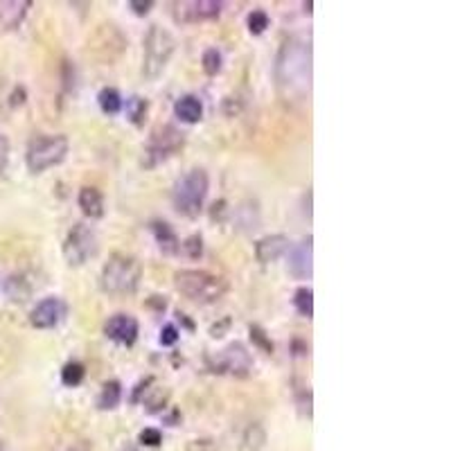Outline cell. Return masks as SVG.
<instances>
[{"label": "cell", "mask_w": 451, "mask_h": 451, "mask_svg": "<svg viewBox=\"0 0 451 451\" xmlns=\"http://www.w3.org/2000/svg\"><path fill=\"white\" fill-rule=\"evenodd\" d=\"M0 451H3V445H0Z\"/></svg>", "instance_id": "36"}, {"label": "cell", "mask_w": 451, "mask_h": 451, "mask_svg": "<svg viewBox=\"0 0 451 451\" xmlns=\"http://www.w3.org/2000/svg\"><path fill=\"white\" fill-rule=\"evenodd\" d=\"M289 273L298 280H309L314 273V237H305L300 244H296L294 249H289Z\"/></svg>", "instance_id": "10"}, {"label": "cell", "mask_w": 451, "mask_h": 451, "mask_svg": "<svg viewBox=\"0 0 451 451\" xmlns=\"http://www.w3.org/2000/svg\"><path fill=\"white\" fill-rule=\"evenodd\" d=\"M152 230L156 235V242L160 246V251H165V253H176L181 246H178V237H176V233L171 230V226L165 223V221H154L152 223Z\"/></svg>", "instance_id": "18"}, {"label": "cell", "mask_w": 451, "mask_h": 451, "mask_svg": "<svg viewBox=\"0 0 451 451\" xmlns=\"http://www.w3.org/2000/svg\"><path fill=\"white\" fill-rule=\"evenodd\" d=\"M181 246H183V251L188 253V257H192V260H197V257H201V253H203L201 235H192V237H188L185 244H181Z\"/></svg>", "instance_id": "27"}, {"label": "cell", "mask_w": 451, "mask_h": 451, "mask_svg": "<svg viewBox=\"0 0 451 451\" xmlns=\"http://www.w3.org/2000/svg\"><path fill=\"white\" fill-rule=\"evenodd\" d=\"M208 190H210L208 171L201 167H195V169L185 171V174L174 183V190H171V203H174L178 214L195 219L203 210Z\"/></svg>", "instance_id": "2"}, {"label": "cell", "mask_w": 451, "mask_h": 451, "mask_svg": "<svg viewBox=\"0 0 451 451\" xmlns=\"http://www.w3.org/2000/svg\"><path fill=\"white\" fill-rule=\"evenodd\" d=\"M138 440H140V445H145V447H158L163 443V436H160L158 429H143Z\"/></svg>", "instance_id": "29"}, {"label": "cell", "mask_w": 451, "mask_h": 451, "mask_svg": "<svg viewBox=\"0 0 451 451\" xmlns=\"http://www.w3.org/2000/svg\"><path fill=\"white\" fill-rule=\"evenodd\" d=\"M174 285L185 298L195 300L201 305H212L221 300L228 292V282L221 275L210 271H197V268H185L174 275Z\"/></svg>", "instance_id": "3"}, {"label": "cell", "mask_w": 451, "mask_h": 451, "mask_svg": "<svg viewBox=\"0 0 451 451\" xmlns=\"http://www.w3.org/2000/svg\"><path fill=\"white\" fill-rule=\"evenodd\" d=\"M61 316H63V303L59 298L50 296V298H43L41 303L32 309L30 323L37 329H52L59 325Z\"/></svg>", "instance_id": "12"}, {"label": "cell", "mask_w": 451, "mask_h": 451, "mask_svg": "<svg viewBox=\"0 0 451 451\" xmlns=\"http://www.w3.org/2000/svg\"><path fill=\"white\" fill-rule=\"evenodd\" d=\"M98 253V233L86 223H74L63 242V257L70 266H81Z\"/></svg>", "instance_id": "7"}, {"label": "cell", "mask_w": 451, "mask_h": 451, "mask_svg": "<svg viewBox=\"0 0 451 451\" xmlns=\"http://www.w3.org/2000/svg\"><path fill=\"white\" fill-rule=\"evenodd\" d=\"M176 50V39L160 25H152L145 37V55H143V74L147 79H158L160 72Z\"/></svg>", "instance_id": "5"}, {"label": "cell", "mask_w": 451, "mask_h": 451, "mask_svg": "<svg viewBox=\"0 0 451 451\" xmlns=\"http://www.w3.org/2000/svg\"><path fill=\"white\" fill-rule=\"evenodd\" d=\"M104 334L122 346H133L138 339V320L131 314H115L106 320Z\"/></svg>", "instance_id": "11"}, {"label": "cell", "mask_w": 451, "mask_h": 451, "mask_svg": "<svg viewBox=\"0 0 451 451\" xmlns=\"http://www.w3.org/2000/svg\"><path fill=\"white\" fill-rule=\"evenodd\" d=\"M129 7H131L138 16H147L149 9L154 7V3H149V0H145V3H143V0H133V3H129Z\"/></svg>", "instance_id": "33"}, {"label": "cell", "mask_w": 451, "mask_h": 451, "mask_svg": "<svg viewBox=\"0 0 451 451\" xmlns=\"http://www.w3.org/2000/svg\"><path fill=\"white\" fill-rule=\"evenodd\" d=\"M84 374H86V370H84L81 363L79 361H70L61 370V381H63V386H70V388H74V386H79L84 381Z\"/></svg>", "instance_id": "23"}, {"label": "cell", "mask_w": 451, "mask_h": 451, "mask_svg": "<svg viewBox=\"0 0 451 451\" xmlns=\"http://www.w3.org/2000/svg\"><path fill=\"white\" fill-rule=\"evenodd\" d=\"M178 329H176V325H165L163 327V332H160V346H165V348H169V346H174V343L178 341Z\"/></svg>", "instance_id": "30"}, {"label": "cell", "mask_w": 451, "mask_h": 451, "mask_svg": "<svg viewBox=\"0 0 451 451\" xmlns=\"http://www.w3.org/2000/svg\"><path fill=\"white\" fill-rule=\"evenodd\" d=\"M79 208L86 217L91 219H100L104 214V199H102V192L98 188H91V185H84L79 190Z\"/></svg>", "instance_id": "17"}, {"label": "cell", "mask_w": 451, "mask_h": 451, "mask_svg": "<svg viewBox=\"0 0 451 451\" xmlns=\"http://www.w3.org/2000/svg\"><path fill=\"white\" fill-rule=\"evenodd\" d=\"M277 89L287 100H303L311 86V48L300 39H289L275 63Z\"/></svg>", "instance_id": "1"}, {"label": "cell", "mask_w": 451, "mask_h": 451, "mask_svg": "<svg viewBox=\"0 0 451 451\" xmlns=\"http://www.w3.org/2000/svg\"><path fill=\"white\" fill-rule=\"evenodd\" d=\"M167 397H169V393H167V391H158V393H156V397H147V400H145L147 409L152 411V413L160 411V409H163V406H165Z\"/></svg>", "instance_id": "31"}, {"label": "cell", "mask_w": 451, "mask_h": 451, "mask_svg": "<svg viewBox=\"0 0 451 451\" xmlns=\"http://www.w3.org/2000/svg\"><path fill=\"white\" fill-rule=\"evenodd\" d=\"M174 115L185 124H197L203 117V102L197 95H183L174 104Z\"/></svg>", "instance_id": "15"}, {"label": "cell", "mask_w": 451, "mask_h": 451, "mask_svg": "<svg viewBox=\"0 0 451 451\" xmlns=\"http://www.w3.org/2000/svg\"><path fill=\"white\" fill-rule=\"evenodd\" d=\"M292 249V242H289L287 235H266V237L257 240L255 244V257L257 262L262 264H271Z\"/></svg>", "instance_id": "13"}, {"label": "cell", "mask_w": 451, "mask_h": 451, "mask_svg": "<svg viewBox=\"0 0 451 451\" xmlns=\"http://www.w3.org/2000/svg\"><path fill=\"white\" fill-rule=\"evenodd\" d=\"M221 14V3L214 0H195V3L178 5V20L183 23H197V20H210Z\"/></svg>", "instance_id": "14"}, {"label": "cell", "mask_w": 451, "mask_h": 451, "mask_svg": "<svg viewBox=\"0 0 451 451\" xmlns=\"http://www.w3.org/2000/svg\"><path fill=\"white\" fill-rule=\"evenodd\" d=\"M298 406H300V411H303L307 417H311V393L305 391L303 395L298 397Z\"/></svg>", "instance_id": "34"}, {"label": "cell", "mask_w": 451, "mask_h": 451, "mask_svg": "<svg viewBox=\"0 0 451 451\" xmlns=\"http://www.w3.org/2000/svg\"><path fill=\"white\" fill-rule=\"evenodd\" d=\"M183 147V133L174 126H160L149 138V145L145 149V167H156L169 156H174Z\"/></svg>", "instance_id": "8"}, {"label": "cell", "mask_w": 451, "mask_h": 451, "mask_svg": "<svg viewBox=\"0 0 451 451\" xmlns=\"http://www.w3.org/2000/svg\"><path fill=\"white\" fill-rule=\"evenodd\" d=\"M253 368V359L249 350H246L242 343H230L219 357L217 363H214V372H230L235 377H246Z\"/></svg>", "instance_id": "9"}, {"label": "cell", "mask_w": 451, "mask_h": 451, "mask_svg": "<svg viewBox=\"0 0 451 451\" xmlns=\"http://www.w3.org/2000/svg\"><path fill=\"white\" fill-rule=\"evenodd\" d=\"M268 23H271V18H268L264 9H253L249 18H246V25H249L251 34H262V32L268 27Z\"/></svg>", "instance_id": "26"}, {"label": "cell", "mask_w": 451, "mask_h": 451, "mask_svg": "<svg viewBox=\"0 0 451 451\" xmlns=\"http://www.w3.org/2000/svg\"><path fill=\"white\" fill-rule=\"evenodd\" d=\"M140 277H143V268L136 257L115 253L102 268L100 285L104 292L111 296H126L136 292L138 285H140Z\"/></svg>", "instance_id": "4"}, {"label": "cell", "mask_w": 451, "mask_h": 451, "mask_svg": "<svg viewBox=\"0 0 451 451\" xmlns=\"http://www.w3.org/2000/svg\"><path fill=\"white\" fill-rule=\"evenodd\" d=\"M32 7V3H25V0H14V3H0V27L3 30H14L23 23V18L27 16V9Z\"/></svg>", "instance_id": "16"}, {"label": "cell", "mask_w": 451, "mask_h": 451, "mask_svg": "<svg viewBox=\"0 0 451 451\" xmlns=\"http://www.w3.org/2000/svg\"><path fill=\"white\" fill-rule=\"evenodd\" d=\"M68 138L63 133L57 136H37L27 145L25 163L32 174H41L50 167L63 163L68 156Z\"/></svg>", "instance_id": "6"}, {"label": "cell", "mask_w": 451, "mask_h": 451, "mask_svg": "<svg viewBox=\"0 0 451 451\" xmlns=\"http://www.w3.org/2000/svg\"><path fill=\"white\" fill-rule=\"evenodd\" d=\"M221 52L217 48H208L206 52H203V59H201V66H203V72L210 74V77H214V74H219L221 70Z\"/></svg>", "instance_id": "25"}, {"label": "cell", "mask_w": 451, "mask_h": 451, "mask_svg": "<svg viewBox=\"0 0 451 451\" xmlns=\"http://www.w3.org/2000/svg\"><path fill=\"white\" fill-rule=\"evenodd\" d=\"M294 307L298 309L300 316H314V292L309 287H300L294 294Z\"/></svg>", "instance_id": "22"}, {"label": "cell", "mask_w": 451, "mask_h": 451, "mask_svg": "<svg viewBox=\"0 0 451 451\" xmlns=\"http://www.w3.org/2000/svg\"><path fill=\"white\" fill-rule=\"evenodd\" d=\"M5 296L12 300V303H25L32 296V285L23 275H9L5 280Z\"/></svg>", "instance_id": "19"}, {"label": "cell", "mask_w": 451, "mask_h": 451, "mask_svg": "<svg viewBox=\"0 0 451 451\" xmlns=\"http://www.w3.org/2000/svg\"><path fill=\"white\" fill-rule=\"evenodd\" d=\"M145 115H147V100L138 98V95H133V98L126 100V117L133 124H143Z\"/></svg>", "instance_id": "24"}, {"label": "cell", "mask_w": 451, "mask_h": 451, "mask_svg": "<svg viewBox=\"0 0 451 451\" xmlns=\"http://www.w3.org/2000/svg\"><path fill=\"white\" fill-rule=\"evenodd\" d=\"M98 102H100V109H102L106 115H115V113L122 111V98H120V93H117L115 89H111V86H106V89L100 91Z\"/></svg>", "instance_id": "21"}, {"label": "cell", "mask_w": 451, "mask_h": 451, "mask_svg": "<svg viewBox=\"0 0 451 451\" xmlns=\"http://www.w3.org/2000/svg\"><path fill=\"white\" fill-rule=\"evenodd\" d=\"M9 160V140L5 136H0V171H5Z\"/></svg>", "instance_id": "32"}, {"label": "cell", "mask_w": 451, "mask_h": 451, "mask_svg": "<svg viewBox=\"0 0 451 451\" xmlns=\"http://www.w3.org/2000/svg\"><path fill=\"white\" fill-rule=\"evenodd\" d=\"M251 339L257 343V346H260L264 352H268L271 354L273 352V343L266 339V334H264V329L260 327V325H251Z\"/></svg>", "instance_id": "28"}, {"label": "cell", "mask_w": 451, "mask_h": 451, "mask_svg": "<svg viewBox=\"0 0 451 451\" xmlns=\"http://www.w3.org/2000/svg\"><path fill=\"white\" fill-rule=\"evenodd\" d=\"M66 451H93V445L89 443V440H79V443H74L70 449Z\"/></svg>", "instance_id": "35"}, {"label": "cell", "mask_w": 451, "mask_h": 451, "mask_svg": "<svg viewBox=\"0 0 451 451\" xmlns=\"http://www.w3.org/2000/svg\"><path fill=\"white\" fill-rule=\"evenodd\" d=\"M120 400H122V386H120V381L111 379L102 386V391L98 395V409L100 411H113L115 406L120 404Z\"/></svg>", "instance_id": "20"}]
</instances>
